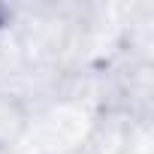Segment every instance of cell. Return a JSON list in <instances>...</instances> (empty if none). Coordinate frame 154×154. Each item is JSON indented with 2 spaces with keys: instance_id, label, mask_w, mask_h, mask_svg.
Segmentation results:
<instances>
[{
  "instance_id": "1",
  "label": "cell",
  "mask_w": 154,
  "mask_h": 154,
  "mask_svg": "<svg viewBox=\"0 0 154 154\" xmlns=\"http://www.w3.org/2000/svg\"><path fill=\"white\" fill-rule=\"evenodd\" d=\"M6 27V6H0V30Z\"/></svg>"
}]
</instances>
